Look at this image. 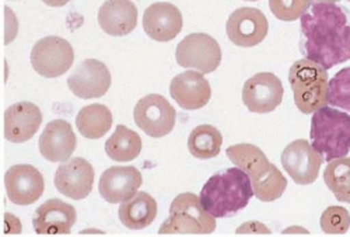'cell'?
Returning <instances> with one entry per match:
<instances>
[{
    "mask_svg": "<svg viewBox=\"0 0 350 237\" xmlns=\"http://www.w3.org/2000/svg\"><path fill=\"white\" fill-rule=\"evenodd\" d=\"M300 49L327 71L350 59V13L335 3H312L301 16Z\"/></svg>",
    "mask_w": 350,
    "mask_h": 237,
    "instance_id": "1",
    "label": "cell"
},
{
    "mask_svg": "<svg viewBox=\"0 0 350 237\" xmlns=\"http://www.w3.org/2000/svg\"><path fill=\"white\" fill-rule=\"evenodd\" d=\"M252 197L250 175L237 166L212 175L199 195L203 208L215 218L234 216L245 208Z\"/></svg>",
    "mask_w": 350,
    "mask_h": 237,
    "instance_id": "2",
    "label": "cell"
},
{
    "mask_svg": "<svg viewBox=\"0 0 350 237\" xmlns=\"http://www.w3.org/2000/svg\"><path fill=\"white\" fill-rule=\"evenodd\" d=\"M230 162L244 170L251 179L254 195L262 202L279 199L287 188L286 177L280 170L271 164L265 153L251 143H239L227 147Z\"/></svg>",
    "mask_w": 350,
    "mask_h": 237,
    "instance_id": "3",
    "label": "cell"
},
{
    "mask_svg": "<svg viewBox=\"0 0 350 237\" xmlns=\"http://www.w3.org/2000/svg\"><path fill=\"white\" fill-rule=\"evenodd\" d=\"M310 140L327 162L346 158L350 152V115L328 105L317 110L311 118Z\"/></svg>",
    "mask_w": 350,
    "mask_h": 237,
    "instance_id": "4",
    "label": "cell"
},
{
    "mask_svg": "<svg viewBox=\"0 0 350 237\" xmlns=\"http://www.w3.org/2000/svg\"><path fill=\"white\" fill-rule=\"evenodd\" d=\"M288 83L295 103L303 114H311L328 105L329 82L325 68L310 61H296L288 72Z\"/></svg>",
    "mask_w": 350,
    "mask_h": 237,
    "instance_id": "5",
    "label": "cell"
},
{
    "mask_svg": "<svg viewBox=\"0 0 350 237\" xmlns=\"http://www.w3.org/2000/svg\"><path fill=\"white\" fill-rule=\"evenodd\" d=\"M216 230V219L195 194L175 197L170 206V218L161 225L160 234H211Z\"/></svg>",
    "mask_w": 350,
    "mask_h": 237,
    "instance_id": "6",
    "label": "cell"
},
{
    "mask_svg": "<svg viewBox=\"0 0 350 237\" xmlns=\"http://www.w3.org/2000/svg\"><path fill=\"white\" fill-rule=\"evenodd\" d=\"M175 58L180 66L206 75L220 66L221 49L219 42L209 34L193 33L177 45Z\"/></svg>",
    "mask_w": 350,
    "mask_h": 237,
    "instance_id": "7",
    "label": "cell"
},
{
    "mask_svg": "<svg viewBox=\"0 0 350 237\" xmlns=\"http://www.w3.org/2000/svg\"><path fill=\"white\" fill-rule=\"evenodd\" d=\"M75 62V51L69 41L61 37H45L36 42L31 51L34 71L48 79L65 75Z\"/></svg>",
    "mask_w": 350,
    "mask_h": 237,
    "instance_id": "8",
    "label": "cell"
},
{
    "mask_svg": "<svg viewBox=\"0 0 350 237\" xmlns=\"http://www.w3.org/2000/svg\"><path fill=\"white\" fill-rule=\"evenodd\" d=\"M136 125L152 138L168 135L177 120V111L160 95H149L140 99L133 110Z\"/></svg>",
    "mask_w": 350,
    "mask_h": 237,
    "instance_id": "9",
    "label": "cell"
},
{
    "mask_svg": "<svg viewBox=\"0 0 350 237\" xmlns=\"http://www.w3.org/2000/svg\"><path fill=\"white\" fill-rule=\"evenodd\" d=\"M324 158L306 139H297L286 146L282 153V164L296 184L308 186L318 179Z\"/></svg>",
    "mask_w": 350,
    "mask_h": 237,
    "instance_id": "10",
    "label": "cell"
},
{
    "mask_svg": "<svg viewBox=\"0 0 350 237\" xmlns=\"http://www.w3.org/2000/svg\"><path fill=\"white\" fill-rule=\"evenodd\" d=\"M226 32L232 44L251 48L265 40L269 32V24L260 10L255 8H241L230 14Z\"/></svg>",
    "mask_w": 350,
    "mask_h": 237,
    "instance_id": "11",
    "label": "cell"
},
{
    "mask_svg": "<svg viewBox=\"0 0 350 237\" xmlns=\"http://www.w3.org/2000/svg\"><path fill=\"white\" fill-rule=\"evenodd\" d=\"M283 95L284 88L280 79L271 72H262L245 82L243 103L251 112L268 114L280 105Z\"/></svg>",
    "mask_w": 350,
    "mask_h": 237,
    "instance_id": "12",
    "label": "cell"
},
{
    "mask_svg": "<svg viewBox=\"0 0 350 237\" xmlns=\"http://www.w3.org/2000/svg\"><path fill=\"white\" fill-rule=\"evenodd\" d=\"M68 86L80 99H100L109 90L111 73L97 59H85L69 76Z\"/></svg>",
    "mask_w": 350,
    "mask_h": 237,
    "instance_id": "13",
    "label": "cell"
},
{
    "mask_svg": "<svg viewBox=\"0 0 350 237\" xmlns=\"http://www.w3.org/2000/svg\"><path fill=\"white\" fill-rule=\"evenodd\" d=\"M5 186L9 199L16 205H31L44 194V177L30 164H16L6 171Z\"/></svg>",
    "mask_w": 350,
    "mask_h": 237,
    "instance_id": "14",
    "label": "cell"
},
{
    "mask_svg": "<svg viewBox=\"0 0 350 237\" xmlns=\"http://www.w3.org/2000/svg\"><path fill=\"white\" fill-rule=\"evenodd\" d=\"M94 169L83 158H73L70 162L57 167L55 187L65 197L75 201L89 197L93 191Z\"/></svg>",
    "mask_w": 350,
    "mask_h": 237,
    "instance_id": "15",
    "label": "cell"
},
{
    "mask_svg": "<svg viewBox=\"0 0 350 237\" xmlns=\"http://www.w3.org/2000/svg\"><path fill=\"white\" fill-rule=\"evenodd\" d=\"M142 183V173L136 167L113 166L103 173L98 190L107 202L118 203L135 197Z\"/></svg>",
    "mask_w": 350,
    "mask_h": 237,
    "instance_id": "16",
    "label": "cell"
},
{
    "mask_svg": "<svg viewBox=\"0 0 350 237\" xmlns=\"http://www.w3.org/2000/svg\"><path fill=\"white\" fill-rule=\"evenodd\" d=\"M184 25L183 13L167 2L154 3L143 14V28L152 40L167 42L177 37Z\"/></svg>",
    "mask_w": 350,
    "mask_h": 237,
    "instance_id": "17",
    "label": "cell"
},
{
    "mask_svg": "<svg viewBox=\"0 0 350 237\" xmlns=\"http://www.w3.org/2000/svg\"><path fill=\"white\" fill-rule=\"evenodd\" d=\"M170 93L181 108L199 110L209 103L212 88L203 73L187 71L171 80Z\"/></svg>",
    "mask_w": 350,
    "mask_h": 237,
    "instance_id": "18",
    "label": "cell"
},
{
    "mask_svg": "<svg viewBox=\"0 0 350 237\" xmlns=\"http://www.w3.org/2000/svg\"><path fill=\"white\" fill-rule=\"evenodd\" d=\"M42 124L41 110L30 101H20L5 111V138L13 143L30 140Z\"/></svg>",
    "mask_w": 350,
    "mask_h": 237,
    "instance_id": "19",
    "label": "cell"
},
{
    "mask_svg": "<svg viewBox=\"0 0 350 237\" xmlns=\"http://www.w3.org/2000/svg\"><path fill=\"white\" fill-rule=\"evenodd\" d=\"M75 206L61 199H49L36 211L33 218L37 234H69L76 223Z\"/></svg>",
    "mask_w": 350,
    "mask_h": 237,
    "instance_id": "20",
    "label": "cell"
},
{
    "mask_svg": "<svg viewBox=\"0 0 350 237\" xmlns=\"http://www.w3.org/2000/svg\"><path fill=\"white\" fill-rule=\"evenodd\" d=\"M76 145L77 140L72 125L65 120L51 121L40 136L41 155L53 163L69 160Z\"/></svg>",
    "mask_w": 350,
    "mask_h": 237,
    "instance_id": "21",
    "label": "cell"
},
{
    "mask_svg": "<svg viewBox=\"0 0 350 237\" xmlns=\"http://www.w3.org/2000/svg\"><path fill=\"white\" fill-rule=\"evenodd\" d=\"M98 24L109 36L125 37L137 25V8L131 0H107L98 10Z\"/></svg>",
    "mask_w": 350,
    "mask_h": 237,
    "instance_id": "22",
    "label": "cell"
},
{
    "mask_svg": "<svg viewBox=\"0 0 350 237\" xmlns=\"http://www.w3.org/2000/svg\"><path fill=\"white\" fill-rule=\"evenodd\" d=\"M122 225L131 230H140L153 223L157 216V202L148 192H137L122 202L118 211Z\"/></svg>",
    "mask_w": 350,
    "mask_h": 237,
    "instance_id": "23",
    "label": "cell"
},
{
    "mask_svg": "<svg viewBox=\"0 0 350 237\" xmlns=\"http://www.w3.org/2000/svg\"><path fill=\"white\" fill-rule=\"evenodd\" d=\"M112 123V112L103 104L83 107L76 116V127L87 139L103 138L111 129Z\"/></svg>",
    "mask_w": 350,
    "mask_h": 237,
    "instance_id": "24",
    "label": "cell"
},
{
    "mask_svg": "<svg viewBox=\"0 0 350 237\" xmlns=\"http://www.w3.org/2000/svg\"><path fill=\"white\" fill-rule=\"evenodd\" d=\"M105 152L115 162H132L142 152V138L125 125H118L105 142Z\"/></svg>",
    "mask_w": 350,
    "mask_h": 237,
    "instance_id": "25",
    "label": "cell"
},
{
    "mask_svg": "<svg viewBox=\"0 0 350 237\" xmlns=\"http://www.w3.org/2000/svg\"><path fill=\"white\" fill-rule=\"evenodd\" d=\"M223 145V136L220 131L212 125L203 124L196 127L188 139L189 153L200 160L213 159L219 156Z\"/></svg>",
    "mask_w": 350,
    "mask_h": 237,
    "instance_id": "26",
    "label": "cell"
},
{
    "mask_svg": "<svg viewBox=\"0 0 350 237\" xmlns=\"http://www.w3.org/2000/svg\"><path fill=\"white\" fill-rule=\"evenodd\" d=\"M324 182L339 202L350 203V158L329 162L324 171Z\"/></svg>",
    "mask_w": 350,
    "mask_h": 237,
    "instance_id": "27",
    "label": "cell"
},
{
    "mask_svg": "<svg viewBox=\"0 0 350 237\" xmlns=\"http://www.w3.org/2000/svg\"><path fill=\"white\" fill-rule=\"evenodd\" d=\"M328 104L350 111V66L343 68L329 80Z\"/></svg>",
    "mask_w": 350,
    "mask_h": 237,
    "instance_id": "28",
    "label": "cell"
},
{
    "mask_svg": "<svg viewBox=\"0 0 350 237\" xmlns=\"http://www.w3.org/2000/svg\"><path fill=\"white\" fill-rule=\"evenodd\" d=\"M312 2L314 0H269V8L276 18L291 23L300 18Z\"/></svg>",
    "mask_w": 350,
    "mask_h": 237,
    "instance_id": "29",
    "label": "cell"
},
{
    "mask_svg": "<svg viewBox=\"0 0 350 237\" xmlns=\"http://www.w3.org/2000/svg\"><path fill=\"white\" fill-rule=\"evenodd\" d=\"M321 227L328 234H345L350 227V214L343 206H329L321 216Z\"/></svg>",
    "mask_w": 350,
    "mask_h": 237,
    "instance_id": "30",
    "label": "cell"
},
{
    "mask_svg": "<svg viewBox=\"0 0 350 237\" xmlns=\"http://www.w3.org/2000/svg\"><path fill=\"white\" fill-rule=\"evenodd\" d=\"M42 2L51 8H61V6L68 5L70 0H42Z\"/></svg>",
    "mask_w": 350,
    "mask_h": 237,
    "instance_id": "31",
    "label": "cell"
},
{
    "mask_svg": "<svg viewBox=\"0 0 350 237\" xmlns=\"http://www.w3.org/2000/svg\"><path fill=\"white\" fill-rule=\"evenodd\" d=\"M339 2V0H317V3H335Z\"/></svg>",
    "mask_w": 350,
    "mask_h": 237,
    "instance_id": "32",
    "label": "cell"
},
{
    "mask_svg": "<svg viewBox=\"0 0 350 237\" xmlns=\"http://www.w3.org/2000/svg\"><path fill=\"white\" fill-rule=\"evenodd\" d=\"M245 2H258V0H245Z\"/></svg>",
    "mask_w": 350,
    "mask_h": 237,
    "instance_id": "33",
    "label": "cell"
},
{
    "mask_svg": "<svg viewBox=\"0 0 350 237\" xmlns=\"http://www.w3.org/2000/svg\"><path fill=\"white\" fill-rule=\"evenodd\" d=\"M347 2H350V0H347Z\"/></svg>",
    "mask_w": 350,
    "mask_h": 237,
    "instance_id": "34",
    "label": "cell"
}]
</instances>
